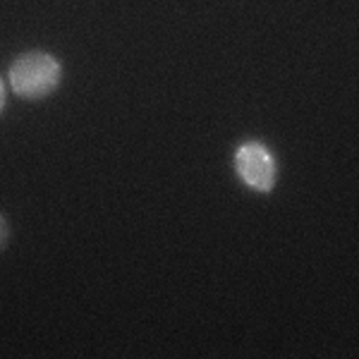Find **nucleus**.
I'll list each match as a JSON object with an SVG mask.
<instances>
[{"label": "nucleus", "mask_w": 359, "mask_h": 359, "mask_svg": "<svg viewBox=\"0 0 359 359\" xmlns=\"http://www.w3.org/2000/svg\"><path fill=\"white\" fill-rule=\"evenodd\" d=\"M235 172L254 192H273L278 180V163L271 149L262 142H245L237 147L233 158Z\"/></svg>", "instance_id": "nucleus-2"}, {"label": "nucleus", "mask_w": 359, "mask_h": 359, "mask_svg": "<svg viewBox=\"0 0 359 359\" xmlns=\"http://www.w3.org/2000/svg\"><path fill=\"white\" fill-rule=\"evenodd\" d=\"M3 108H5V84L0 79V113H3Z\"/></svg>", "instance_id": "nucleus-4"}, {"label": "nucleus", "mask_w": 359, "mask_h": 359, "mask_svg": "<svg viewBox=\"0 0 359 359\" xmlns=\"http://www.w3.org/2000/svg\"><path fill=\"white\" fill-rule=\"evenodd\" d=\"M10 86L17 96L27 101H39V98L50 96L60 86L62 65L55 55L46 50H29V53L17 55L8 69Z\"/></svg>", "instance_id": "nucleus-1"}, {"label": "nucleus", "mask_w": 359, "mask_h": 359, "mask_svg": "<svg viewBox=\"0 0 359 359\" xmlns=\"http://www.w3.org/2000/svg\"><path fill=\"white\" fill-rule=\"evenodd\" d=\"M8 240H10V225L5 221L3 213H0V252L8 247Z\"/></svg>", "instance_id": "nucleus-3"}]
</instances>
